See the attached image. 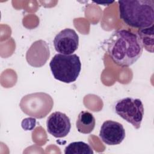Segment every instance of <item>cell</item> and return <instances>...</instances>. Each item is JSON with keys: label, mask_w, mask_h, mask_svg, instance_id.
I'll list each match as a JSON object with an SVG mask.
<instances>
[{"label": "cell", "mask_w": 154, "mask_h": 154, "mask_svg": "<svg viewBox=\"0 0 154 154\" xmlns=\"http://www.w3.org/2000/svg\"><path fill=\"white\" fill-rule=\"evenodd\" d=\"M106 43L108 54L112 61L123 67L135 63L143 51L138 35L125 29L115 31Z\"/></svg>", "instance_id": "1"}, {"label": "cell", "mask_w": 154, "mask_h": 154, "mask_svg": "<svg viewBox=\"0 0 154 154\" xmlns=\"http://www.w3.org/2000/svg\"><path fill=\"white\" fill-rule=\"evenodd\" d=\"M118 4L120 18L127 25L138 29L153 25V0H124Z\"/></svg>", "instance_id": "2"}, {"label": "cell", "mask_w": 154, "mask_h": 154, "mask_svg": "<svg viewBox=\"0 0 154 154\" xmlns=\"http://www.w3.org/2000/svg\"><path fill=\"white\" fill-rule=\"evenodd\" d=\"M54 78L61 82L69 84L75 82L81 70L79 57L76 54H55L49 63Z\"/></svg>", "instance_id": "3"}, {"label": "cell", "mask_w": 154, "mask_h": 154, "mask_svg": "<svg viewBox=\"0 0 154 154\" xmlns=\"http://www.w3.org/2000/svg\"><path fill=\"white\" fill-rule=\"evenodd\" d=\"M53 106V99L44 92L26 94L21 99L19 103L23 112L35 119L45 117L51 112Z\"/></svg>", "instance_id": "4"}, {"label": "cell", "mask_w": 154, "mask_h": 154, "mask_svg": "<svg viewBox=\"0 0 154 154\" xmlns=\"http://www.w3.org/2000/svg\"><path fill=\"white\" fill-rule=\"evenodd\" d=\"M116 112L123 119L139 129L144 116V106L140 99L127 97L119 100L114 106Z\"/></svg>", "instance_id": "5"}, {"label": "cell", "mask_w": 154, "mask_h": 154, "mask_svg": "<svg viewBox=\"0 0 154 154\" xmlns=\"http://www.w3.org/2000/svg\"><path fill=\"white\" fill-rule=\"evenodd\" d=\"M55 51L61 54H73L79 46V36L71 28H65L59 32L54 39Z\"/></svg>", "instance_id": "6"}, {"label": "cell", "mask_w": 154, "mask_h": 154, "mask_svg": "<svg viewBox=\"0 0 154 154\" xmlns=\"http://www.w3.org/2000/svg\"><path fill=\"white\" fill-rule=\"evenodd\" d=\"M126 136L123 125L117 122L106 120L101 126L99 137L106 144L114 146L120 144Z\"/></svg>", "instance_id": "7"}, {"label": "cell", "mask_w": 154, "mask_h": 154, "mask_svg": "<svg viewBox=\"0 0 154 154\" xmlns=\"http://www.w3.org/2000/svg\"><path fill=\"white\" fill-rule=\"evenodd\" d=\"M47 131L55 138L67 136L71 129L70 120L64 113L56 111L52 113L46 120Z\"/></svg>", "instance_id": "8"}, {"label": "cell", "mask_w": 154, "mask_h": 154, "mask_svg": "<svg viewBox=\"0 0 154 154\" xmlns=\"http://www.w3.org/2000/svg\"><path fill=\"white\" fill-rule=\"evenodd\" d=\"M50 57V50L48 43L43 40L35 41L26 53L28 63L34 67L43 66Z\"/></svg>", "instance_id": "9"}, {"label": "cell", "mask_w": 154, "mask_h": 154, "mask_svg": "<svg viewBox=\"0 0 154 154\" xmlns=\"http://www.w3.org/2000/svg\"><path fill=\"white\" fill-rule=\"evenodd\" d=\"M95 125V119L91 112L87 111H82L79 112L76 122V127L79 132L90 134L93 131Z\"/></svg>", "instance_id": "10"}, {"label": "cell", "mask_w": 154, "mask_h": 154, "mask_svg": "<svg viewBox=\"0 0 154 154\" xmlns=\"http://www.w3.org/2000/svg\"><path fill=\"white\" fill-rule=\"evenodd\" d=\"M138 37L140 38L141 43L147 51L153 52V25L143 29H138L137 31Z\"/></svg>", "instance_id": "11"}, {"label": "cell", "mask_w": 154, "mask_h": 154, "mask_svg": "<svg viewBox=\"0 0 154 154\" xmlns=\"http://www.w3.org/2000/svg\"><path fill=\"white\" fill-rule=\"evenodd\" d=\"M90 146L83 141H75L68 144L64 149L65 154H93Z\"/></svg>", "instance_id": "12"}, {"label": "cell", "mask_w": 154, "mask_h": 154, "mask_svg": "<svg viewBox=\"0 0 154 154\" xmlns=\"http://www.w3.org/2000/svg\"><path fill=\"white\" fill-rule=\"evenodd\" d=\"M36 125L35 118L31 117L24 119L21 123V126L25 131H31Z\"/></svg>", "instance_id": "13"}, {"label": "cell", "mask_w": 154, "mask_h": 154, "mask_svg": "<svg viewBox=\"0 0 154 154\" xmlns=\"http://www.w3.org/2000/svg\"><path fill=\"white\" fill-rule=\"evenodd\" d=\"M94 2L97 3V4H103V5H108L112 3L114 1L112 2H105V1H101V2H99V1H94Z\"/></svg>", "instance_id": "14"}]
</instances>
